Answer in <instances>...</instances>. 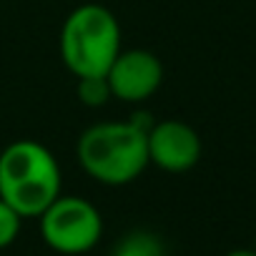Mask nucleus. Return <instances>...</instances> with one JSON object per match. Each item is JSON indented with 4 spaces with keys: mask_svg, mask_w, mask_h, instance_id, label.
Masks as SVG:
<instances>
[{
    "mask_svg": "<svg viewBox=\"0 0 256 256\" xmlns=\"http://www.w3.org/2000/svg\"><path fill=\"white\" fill-rule=\"evenodd\" d=\"M156 120L151 113H134L131 120H103L80 134L76 154L80 168L98 184L126 186L148 166L146 136Z\"/></svg>",
    "mask_w": 256,
    "mask_h": 256,
    "instance_id": "nucleus-1",
    "label": "nucleus"
},
{
    "mask_svg": "<svg viewBox=\"0 0 256 256\" xmlns=\"http://www.w3.org/2000/svg\"><path fill=\"white\" fill-rule=\"evenodd\" d=\"M60 196V166L38 141L20 138L0 154V198L23 218H38Z\"/></svg>",
    "mask_w": 256,
    "mask_h": 256,
    "instance_id": "nucleus-2",
    "label": "nucleus"
},
{
    "mask_svg": "<svg viewBox=\"0 0 256 256\" xmlns=\"http://www.w3.org/2000/svg\"><path fill=\"white\" fill-rule=\"evenodd\" d=\"M118 53L120 26L108 8L86 3L66 18L60 30V58L76 78L106 76Z\"/></svg>",
    "mask_w": 256,
    "mask_h": 256,
    "instance_id": "nucleus-3",
    "label": "nucleus"
},
{
    "mask_svg": "<svg viewBox=\"0 0 256 256\" xmlns=\"http://www.w3.org/2000/svg\"><path fill=\"white\" fill-rule=\"evenodd\" d=\"M43 241L63 256H80L103 236L100 211L83 196H58L40 216Z\"/></svg>",
    "mask_w": 256,
    "mask_h": 256,
    "instance_id": "nucleus-4",
    "label": "nucleus"
},
{
    "mask_svg": "<svg viewBox=\"0 0 256 256\" xmlns=\"http://www.w3.org/2000/svg\"><path fill=\"white\" fill-rule=\"evenodd\" d=\"M148 164L166 174L191 171L201 158V138L194 128L178 118L156 120L146 136Z\"/></svg>",
    "mask_w": 256,
    "mask_h": 256,
    "instance_id": "nucleus-5",
    "label": "nucleus"
},
{
    "mask_svg": "<svg viewBox=\"0 0 256 256\" xmlns=\"http://www.w3.org/2000/svg\"><path fill=\"white\" fill-rule=\"evenodd\" d=\"M106 78L113 98H120L123 103H144L158 90L164 66L151 50H120L106 70Z\"/></svg>",
    "mask_w": 256,
    "mask_h": 256,
    "instance_id": "nucleus-6",
    "label": "nucleus"
},
{
    "mask_svg": "<svg viewBox=\"0 0 256 256\" xmlns=\"http://www.w3.org/2000/svg\"><path fill=\"white\" fill-rule=\"evenodd\" d=\"M110 256H166L164 241L144 228L128 231L110 251Z\"/></svg>",
    "mask_w": 256,
    "mask_h": 256,
    "instance_id": "nucleus-7",
    "label": "nucleus"
},
{
    "mask_svg": "<svg viewBox=\"0 0 256 256\" xmlns=\"http://www.w3.org/2000/svg\"><path fill=\"white\" fill-rule=\"evenodd\" d=\"M76 90H78L80 103H86V106H90V108L106 106V103L113 98L106 76H83V78H78Z\"/></svg>",
    "mask_w": 256,
    "mask_h": 256,
    "instance_id": "nucleus-8",
    "label": "nucleus"
},
{
    "mask_svg": "<svg viewBox=\"0 0 256 256\" xmlns=\"http://www.w3.org/2000/svg\"><path fill=\"white\" fill-rule=\"evenodd\" d=\"M23 216L0 198V248H8L20 234Z\"/></svg>",
    "mask_w": 256,
    "mask_h": 256,
    "instance_id": "nucleus-9",
    "label": "nucleus"
},
{
    "mask_svg": "<svg viewBox=\"0 0 256 256\" xmlns=\"http://www.w3.org/2000/svg\"><path fill=\"white\" fill-rule=\"evenodd\" d=\"M226 256H256V251H254V248H234V251H228Z\"/></svg>",
    "mask_w": 256,
    "mask_h": 256,
    "instance_id": "nucleus-10",
    "label": "nucleus"
},
{
    "mask_svg": "<svg viewBox=\"0 0 256 256\" xmlns=\"http://www.w3.org/2000/svg\"><path fill=\"white\" fill-rule=\"evenodd\" d=\"M251 248H254V251H256V238H254V246H251Z\"/></svg>",
    "mask_w": 256,
    "mask_h": 256,
    "instance_id": "nucleus-11",
    "label": "nucleus"
}]
</instances>
